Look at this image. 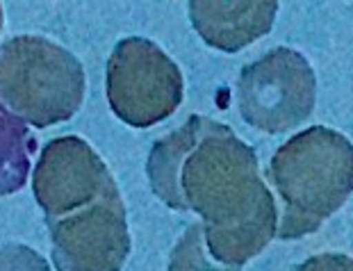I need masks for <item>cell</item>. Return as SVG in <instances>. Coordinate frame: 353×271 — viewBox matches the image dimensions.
I'll use <instances>...</instances> for the list:
<instances>
[{"instance_id":"obj_5","label":"cell","mask_w":353,"mask_h":271,"mask_svg":"<svg viewBox=\"0 0 353 271\" xmlns=\"http://www.w3.org/2000/svg\"><path fill=\"white\" fill-rule=\"evenodd\" d=\"M317 101V78L299 50L274 48L246 64L237 80V108L249 126L281 134L310 119Z\"/></svg>"},{"instance_id":"obj_7","label":"cell","mask_w":353,"mask_h":271,"mask_svg":"<svg viewBox=\"0 0 353 271\" xmlns=\"http://www.w3.org/2000/svg\"><path fill=\"white\" fill-rule=\"evenodd\" d=\"M112 185L114 178L108 164L85 139L73 134L48 141L32 171L34 199L48 221L82 210Z\"/></svg>"},{"instance_id":"obj_8","label":"cell","mask_w":353,"mask_h":271,"mask_svg":"<svg viewBox=\"0 0 353 271\" xmlns=\"http://www.w3.org/2000/svg\"><path fill=\"white\" fill-rule=\"evenodd\" d=\"M278 0H190L194 30L208 46L237 52L272 32Z\"/></svg>"},{"instance_id":"obj_10","label":"cell","mask_w":353,"mask_h":271,"mask_svg":"<svg viewBox=\"0 0 353 271\" xmlns=\"http://www.w3.org/2000/svg\"><path fill=\"white\" fill-rule=\"evenodd\" d=\"M167 271H239V267H226L216 262L205 246L203 223H192L171 251Z\"/></svg>"},{"instance_id":"obj_9","label":"cell","mask_w":353,"mask_h":271,"mask_svg":"<svg viewBox=\"0 0 353 271\" xmlns=\"http://www.w3.org/2000/svg\"><path fill=\"white\" fill-rule=\"evenodd\" d=\"M32 150L30 130L0 103V199L26 185Z\"/></svg>"},{"instance_id":"obj_6","label":"cell","mask_w":353,"mask_h":271,"mask_svg":"<svg viewBox=\"0 0 353 271\" xmlns=\"http://www.w3.org/2000/svg\"><path fill=\"white\" fill-rule=\"evenodd\" d=\"M57 271H121L130 255V230L117 183L82 210L48 221Z\"/></svg>"},{"instance_id":"obj_11","label":"cell","mask_w":353,"mask_h":271,"mask_svg":"<svg viewBox=\"0 0 353 271\" xmlns=\"http://www.w3.org/2000/svg\"><path fill=\"white\" fill-rule=\"evenodd\" d=\"M0 271H50V265L26 244H5L0 246Z\"/></svg>"},{"instance_id":"obj_1","label":"cell","mask_w":353,"mask_h":271,"mask_svg":"<svg viewBox=\"0 0 353 271\" xmlns=\"http://www.w3.org/2000/svg\"><path fill=\"white\" fill-rule=\"evenodd\" d=\"M146 176L162 203L201 217L205 246L221 265L242 267L278 232L258 155L226 123L190 117L151 148Z\"/></svg>"},{"instance_id":"obj_4","label":"cell","mask_w":353,"mask_h":271,"mask_svg":"<svg viewBox=\"0 0 353 271\" xmlns=\"http://www.w3.org/2000/svg\"><path fill=\"white\" fill-rule=\"evenodd\" d=\"M105 92L112 112L123 123L153 128L180 108L185 80L178 64L157 43L128 37L110 55Z\"/></svg>"},{"instance_id":"obj_12","label":"cell","mask_w":353,"mask_h":271,"mask_svg":"<svg viewBox=\"0 0 353 271\" xmlns=\"http://www.w3.org/2000/svg\"><path fill=\"white\" fill-rule=\"evenodd\" d=\"M292 271H353V258L344 253H321L312 255Z\"/></svg>"},{"instance_id":"obj_13","label":"cell","mask_w":353,"mask_h":271,"mask_svg":"<svg viewBox=\"0 0 353 271\" xmlns=\"http://www.w3.org/2000/svg\"><path fill=\"white\" fill-rule=\"evenodd\" d=\"M0 30H3V5H0Z\"/></svg>"},{"instance_id":"obj_3","label":"cell","mask_w":353,"mask_h":271,"mask_svg":"<svg viewBox=\"0 0 353 271\" xmlns=\"http://www.w3.org/2000/svg\"><path fill=\"white\" fill-rule=\"evenodd\" d=\"M78 57L39 34H19L0 46V103L34 128L64 123L85 101Z\"/></svg>"},{"instance_id":"obj_2","label":"cell","mask_w":353,"mask_h":271,"mask_svg":"<svg viewBox=\"0 0 353 271\" xmlns=\"http://www.w3.org/2000/svg\"><path fill=\"white\" fill-rule=\"evenodd\" d=\"M267 176L283 203L278 237H305L353 194V144L342 132L312 126L276 150Z\"/></svg>"}]
</instances>
